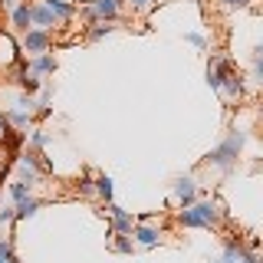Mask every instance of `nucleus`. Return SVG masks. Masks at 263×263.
Masks as SVG:
<instances>
[{"mask_svg": "<svg viewBox=\"0 0 263 263\" xmlns=\"http://www.w3.org/2000/svg\"><path fill=\"white\" fill-rule=\"evenodd\" d=\"M250 82H253V86L263 82V49L260 46L253 49V60H250Z\"/></svg>", "mask_w": 263, "mask_h": 263, "instance_id": "nucleus-19", "label": "nucleus"}, {"mask_svg": "<svg viewBox=\"0 0 263 263\" xmlns=\"http://www.w3.org/2000/svg\"><path fill=\"white\" fill-rule=\"evenodd\" d=\"M217 4H224V7H247L250 0H217Z\"/></svg>", "mask_w": 263, "mask_h": 263, "instance_id": "nucleus-28", "label": "nucleus"}, {"mask_svg": "<svg viewBox=\"0 0 263 263\" xmlns=\"http://www.w3.org/2000/svg\"><path fill=\"white\" fill-rule=\"evenodd\" d=\"M220 217H224L220 201H214V197H197L194 204H187V208L178 211V227H184V230H214L220 224Z\"/></svg>", "mask_w": 263, "mask_h": 263, "instance_id": "nucleus-1", "label": "nucleus"}, {"mask_svg": "<svg viewBox=\"0 0 263 263\" xmlns=\"http://www.w3.org/2000/svg\"><path fill=\"white\" fill-rule=\"evenodd\" d=\"M92 191H96V197L102 204H112V191H115V181L109 178V175H96L92 178Z\"/></svg>", "mask_w": 263, "mask_h": 263, "instance_id": "nucleus-16", "label": "nucleus"}, {"mask_svg": "<svg viewBox=\"0 0 263 263\" xmlns=\"http://www.w3.org/2000/svg\"><path fill=\"white\" fill-rule=\"evenodd\" d=\"M125 4L132 7V10H148V7H152V0H125Z\"/></svg>", "mask_w": 263, "mask_h": 263, "instance_id": "nucleus-26", "label": "nucleus"}, {"mask_svg": "<svg viewBox=\"0 0 263 263\" xmlns=\"http://www.w3.org/2000/svg\"><path fill=\"white\" fill-rule=\"evenodd\" d=\"M132 243L135 247H142V250H155L158 243H164V230L161 227H155L152 220H138L135 227H132Z\"/></svg>", "mask_w": 263, "mask_h": 263, "instance_id": "nucleus-5", "label": "nucleus"}, {"mask_svg": "<svg viewBox=\"0 0 263 263\" xmlns=\"http://www.w3.org/2000/svg\"><path fill=\"white\" fill-rule=\"evenodd\" d=\"M105 217H109V230H112V234H132V227H135L138 224V220L135 217H132V214L125 211V208H119V204H105Z\"/></svg>", "mask_w": 263, "mask_h": 263, "instance_id": "nucleus-7", "label": "nucleus"}, {"mask_svg": "<svg viewBox=\"0 0 263 263\" xmlns=\"http://www.w3.org/2000/svg\"><path fill=\"white\" fill-rule=\"evenodd\" d=\"M217 92L224 96L227 102H240V99H243V76H240V72H234V66L224 72V79H220Z\"/></svg>", "mask_w": 263, "mask_h": 263, "instance_id": "nucleus-9", "label": "nucleus"}, {"mask_svg": "<svg viewBox=\"0 0 263 263\" xmlns=\"http://www.w3.org/2000/svg\"><path fill=\"white\" fill-rule=\"evenodd\" d=\"M7 132H10V125H7V115L0 112V142H4V138H7Z\"/></svg>", "mask_w": 263, "mask_h": 263, "instance_id": "nucleus-27", "label": "nucleus"}, {"mask_svg": "<svg viewBox=\"0 0 263 263\" xmlns=\"http://www.w3.org/2000/svg\"><path fill=\"white\" fill-rule=\"evenodd\" d=\"M82 20L92 27V23H115L119 20V13H122V0H86V7L82 10Z\"/></svg>", "mask_w": 263, "mask_h": 263, "instance_id": "nucleus-3", "label": "nucleus"}, {"mask_svg": "<svg viewBox=\"0 0 263 263\" xmlns=\"http://www.w3.org/2000/svg\"><path fill=\"white\" fill-rule=\"evenodd\" d=\"M217 263H237L234 257H227V253H220V257H217Z\"/></svg>", "mask_w": 263, "mask_h": 263, "instance_id": "nucleus-29", "label": "nucleus"}, {"mask_svg": "<svg viewBox=\"0 0 263 263\" xmlns=\"http://www.w3.org/2000/svg\"><path fill=\"white\" fill-rule=\"evenodd\" d=\"M79 194H86V197H96V191H92V175H89V171L79 178Z\"/></svg>", "mask_w": 263, "mask_h": 263, "instance_id": "nucleus-23", "label": "nucleus"}, {"mask_svg": "<svg viewBox=\"0 0 263 263\" xmlns=\"http://www.w3.org/2000/svg\"><path fill=\"white\" fill-rule=\"evenodd\" d=\"M16 43H20V53L40 56V53H49V49H53V33L30 27L27 33H20V40H16Z\"/></svg>", "mask_w": 263, "mask_h": 263, "instance_id": "nucleus-4", "label": "nucleus"}, {"mask_svg": "<svg viewBox=\"0 0 263 263\" xmlns=\"http://www.w3.org/2000/svg\"><path fill=\"white\" fill-rule=\"evenodd\" d=\"M40 208H43V201H40L36 194H30V197H23L20 204H13V220H30V217H36Z\"/></svg>", "mask_w": 263, "mask_h": 263, "instance_id": "nucleus-14", "label": "nucleus"}, {"mask_svg": "<svg viewBox=\"0 0 263 263\" xmlns=\"http://www.w3.org/2000/svg\"><path fill=\"white\" fill-rule=\"evenodd\" d=\"M13 220V204H4V208H0V224H10Z\"/></svg>", "mask_w": 263, "mask_h": 263, "instance_id": "nucleus-24", "label": "nucleus"}, {"mask_svg": "<svg viewBox=\"0 0 263 263\" xmlns=\"http://www.w3.org/2000/svg\"><path fill=\"white\" fill-rule=\"evenodd\" d=\"M27 63V72L30 76H36V79H46V76H53L56 72V56L53 53H40V56H30V60H23Z\"/></svg>", "mask_w": 263, "mask_h": 263, "instance_id": "nucleus-10", "label": "nucleus"}, {"mask_svg": "<svg viewBox=\"0 0 263 263\" xmlns=\"http://www.w3.org/2000/svg\"><path fill=\"white\" fill-rule=\"evenodd\" d=\"M184 40H187V43H191L194 49H201V53H204V49H208V36H204V33H197V30L184 33Z\"/></svg>", "mask_w": 263, "mask_h": 263, "instance_id": "nucleus-22", "label": "nucleus"}, {"mask_svg": "<svg viewBox=\"0 0 263 263\" xmlns=\"http://www.w3.org/2000/svg\"><path fill=\"white\" fill-rule=\"evenodd\" d=\"M30 13H33V27H36V30H49V33H53L56 27H60L56 16H53V10L43 7L40 0H33V4H30Z\"/></svg>", "mask_w": 263, "mask_h": 263, "instance_id": "nucleus-12", "label": "nucleus"}, {"mask_svg": "<svg viewBox=\"0 0 263 263\" xmlns=\"http://www.w3.org/2000/svg\"><path fill=\"white\" fill-rule=\"evenodd\" d=\"M20 60H23V53H20V43H16L13 30H0V69H10Z\"/></svg>", "mask_w": 263, "mask_h": 263, "instance_id": "nucleus-8", "label": "nucleus"}, {"mask_svg": "<svg viewBox=\"0 0 263 263\" xmlns=\"http://www.w3.org/2000/svg\"><path fill=\"white\" fill-rule=\"evenodd\" d=\"M105 234H109V250L112 253H135V243H132V237H125V234H112L109 227H105Z\"/></svg>", "mask_w": 263, "mask_h": 263, "instance_id": "nucleus-17", "label": "nucleus"}, {"mask_svg": "<svg viewBox=\"0 0 263 263\" xmlns=\"http://www.w3.org/2000/svg\"><path fill=\"white\" fill-rule=\"evenodd\" d=\"M237 263H260V257H257L253 250H243L240 257H237Z\"/></svg>", "mask_w": 263, "mask_h": 263, "instance_id": "nucleus-25", "label": "nucleus"}, {"mask_svg": "<svg viewBox=\"0 0 263 263\" xmlns=\"http://www.w3.org/2000/svg\"><path fill=\"white\" fill-rule=\"evenodd\" d=\"M30 4H33V0H23V4H16L13 10H10V30H16V33H27V30L33 27Z\"/></svg>", "mask_w": 263, "mask_h": 263, "instance_id": "nucleus-13", "label": "nucleus"}, {"mask_svg": "<svg viewBox=\"0 0 263 263\" xmlns=\"http://www.w3.org/2000/svg\"><path fill=\"white\" fill-rule=\"evenodd\" d=\"M171 201L181 208H187V204L197 201V178L194 175H178L175 181H171Z\"/></svg>", "mask_w": 263, "mask_h": 263, "instance_id": "nucleus-6", "label": "nucleus"}, {"mask_svg": "<svg viewBox=\"0 0 263 263\" xmlns=\"http://www.w3.org/2000/svg\"><path fill=\"white\" fill-rule=\"evenodd\" d=\"M109 33H115V23H92V27L86 30V40H102V36H109Z\"/></svg>", "mask_w": 263, "mask_h": 263, "instance_id": "nucleus-21", "label": "nucleus"}, {"mask_svg": "<svg viewBox=\"0 0 263 263\" xmlns=\"http://www.w3.org/2000/svg\"><path fill=\"white\" fill-rule=\"evenodd\" d=\"M243 145H247V132L234 128L224 142L214 145L211 152L204 155V164H208V168H217L220 175H230V171L237 168V161H240V155H243Z\"/></svg>", "mask_w": 263, "mask_h": 263, "instance_id": "nucleus-2", "label": "nucleus"}, {"mask_svg": "<svg viewBox=\"0 0 263 263\" xmlns=\"http://www.w3.org/2000/svg\"><path fill=\"white\" fill-rule=\"evenodd\" d=\"M23 142H30V152H40V155H43V148L49 145V135H46V128H36V125H33L30 135H23Z\"/></svg>", "mask_w": 263, "mask_h": 263, "instance_id": "nucleus-18", "label": "nucleus"}, {"mask_svg": "<svg viewBox=\"0 0 263 263\" xmlns=\"http://www.w3.org/2000/svg\"><path fill=\"white\" fill-rule=\"evenodd\" d=\"M230 69V63L224 60V56H211L208 60V86L217 92V86H220V79H224V72Z\"/></svg>", "mask_w": 263, "mask_h": 263, "instance_id": "nucleus-15", "label": "nucleus"}, {"mask_svg": "<svg viewBox=\"0 0 263 263\" xmlns=\"http://www.w3.org/2000/svg\"><path fill=\"white\" fill-rule=\"evenodd\" d=\"M40 4L53 10V16H56V23H60V27H69L72 16H76V10H79V7L69 4V0H40Z\"/></svg>", "mask_w": 263, "mask_h": 263, "instance_id": "nucleus-11", "label": "nucleus"}, {"mask_svg": "<svg viewBox=\"0 0 263 263\" xmlns=\"http://www.w3.org/2000/svg\"><path fill=\"white\" fill-rule=\"evenodd\" d=\"M7 191H10V204H20L23 197H30V194H33V187H30V184H23V181H10V184H7Z\"/></svg>", "mask_w": 263, "mask_h": 263, "instance_id": "nucleus-20", "label": "nucleus"}]
</instances>
